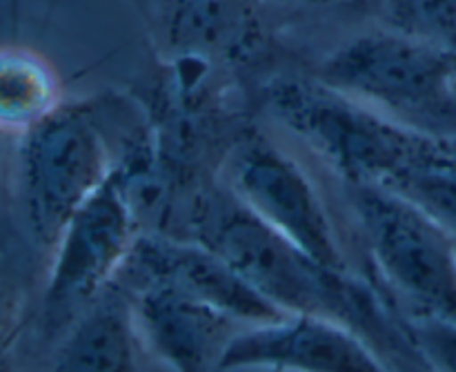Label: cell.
I'll return each instance as SVG.
<instances>
[{
  "instance_id": "1",
  "label": "cell",
  "mask_w": 456,
  "mask_h": 372,
  "mask_svg": "<svg viewBox=\"0 0 456 372\" xmlns=\"http://www.w3.org/2000/svg\"><path fill=\"white\" fill-rule=\"evenodd\" d=\"M196 241L216 250L258 293L288 315L338 321L363 337L390 368H428L399 308L350 268L316 261L249 212L230 190L200 199L191 214Z\"/></svg>"
},
{
  "instance_id": "2",
  "label": "cell",
  "mask_w": 456,
  "mask_h": 372,
  "mask_svg": "<svg viewBox=\"0 0 456 372\" xmlns=\"http://www.w3.org/2000/svg\"><path fill=\"white\" fill-rule=\"evenodd\" d=\"M265 105L347 186L396 190L414 174L456 168V141L401 123L316 76L272 80Z\"/></svg>"
},
{
  "instance_id": "3",
  "label": "cell",
  "mask_w": 456,
  "mask_h": 372,
  "mask_svg": "<svg viewBox=\"0 0 456 372\" xmlns=\"http://www.w3.org/2000/svg\"><path fill=\"white\" fill-rule=\"evenodd\" d=\"M316 79L401 123L456 141V54L381 27L334 49Z\"/></svg>"
},
{
  "instance_id": "4",
  "label": "cell",
  "mask_w": 456,
  "mask_h": 372,
  "mask_svg": "<svg viewBox=\"0 0 456 372\" xmlns=\"http://www.w3.org/2000/svg\"><path fill=\"white\" fill-rule=\"evenodd\" d=\"M374 268L403 317L456 321V236L421 205L377 186H350Z\"/></svg>"
},
{
  "instance_id": "5",
  "label": "cell",
  "mask_w": 456,
  "mask_h": 372,
  "mask_svg": "<svg viewBox=\"0 0 456 372\" xmlns=\"http://www.w3.org/2000/svg\"><path fill=\"white\" fill-rule=\"evenodd\" d=\"M22 221L40 250H53L80 205L114 174L110 145L87 105H58L18 136Z\"/></svg>"
},
{
  "instance_id": "6",
  "label": "cell",
  "mask_w": 456,
  "mask_h": 372,
  "mask_svg": "<svg viewBox=\"0 0 456 372\" xmlns=\"http://www.w3.org/2000/svg\"><path fill=\"white\" fill-rule=\"evenodd\" d=\"M138 236V219L111 174L69 219L52 250L47 285L40 302L38 328L56 342L114 284Z\"/></svg>"
},
{
  "instance_id": "7",
  "label": "cell",
  "mask_w": 456,
  "mask_h": 372,
  "mask_svg": "<svg viewBox=\"0 0 456 372\" xmlns=\"http://www.w3.org/2000/svg\"><path fill=\"white\" fill-rule=\"evenodd\" d=\"M227 190L263 223L332 268H347L330 214L301 165L258 132H248L227 154Z\"/></svg>"
},
{
  "instance_id": "8",
  "label": "cell",
  "mask_w": 456,
  "mask_h": 372,
  "mask_svg": "<svg viewBox=\"0 0 456 372\" xmlns=\"http://www.w3.org/2000/svg\"><path fill=\"white\" fill-rule=\"evenodd\" d=\"M116 284L127 293L167 288L209 303L243 324H267L285 317L227 259L200 241H181L163 232H138Z\"/></svg>"
},
{
  "instance_id": "9",
  "label": "cell",
  "mask_w": 456,
  "mask_h": 372,
  "mask_svg": "<svg viewBox=\"0 0 456 372\" xmlns=\"http://www.w3.org/2000/svg\"><path fill=\"white\" fill-rule=\"evenodd\" d=\"M218 370L381 372L387 366L363 337L338 321L285 315L239 330Z\"/></svg>"
},
{
  "instance_id": "10",
  "label": "cell",
  "mask_w": 456,
  "mask_h": 372,
  "mask_svg": "<svg viewBox=\"0 0 456 372\" xmlns=\"http://www.w3.org/2000/svg\"><path fill=\"white\" fill-rule=\"evenodd\" d=\"M159 49L208 67L249 62L265 49V0H141Z\"/></svg>"
},
{
  "instance_id": "11",
  "label": "cell",
  "mask_w": 456,
  "mask_h": 372,
  "mask_svg": "<svg viewBox=\"0 0 456 372\" xmlns=\"http://www.w3.org/2000/svg\"><path fill=\"white\" fill-rule=\"evenodd\" d=\"M142 343L176 370H218L227 346L243 321L199 299L167 288L129 293Z\"/></svg>"
},
{
  "instance_id": "12",
  "label": "cell",
  "mask_w": 456,
  "mask_h": 372,
  "mask_svg": "<svg viewBox=\"0 0 456 372\" xmlns=\"http://www.w3.org/2000/svg\"><path fill=\"white\" fill-rule=\"evenodd\" d=\"M141 342L132 297L114 281L58 339L52 368L62 372L138 370Z\"/></svg>"
},
{
  "instance_id": "13",
  "label": "cell",
  "mask_w": 456,
  "mask_h": 372,
  "mask_svg": "<svg viewBox=\"0 0 456 372\" xmlns=\"http://www.w3.org/2000/svg\"><path fill=\"white\" fill-rule=\"evenodd\" d=\"M61 105V83L40 54L0 47V134L22 136Z\"/></svg>"
},
{
  "instance_id": "14",
  "label": "cell",
  "mask_w": 456,
  "mask_h": 372,
  "mask_svg": "<svg viewBox=\"0 0 456 372\" xmlns=\"http://www.w3.org/2000/svg\"><path fill=\"white\" fill-rule=\"evenodd\" d=\"M383 27L456 54V0H383Z\"/></svg>"
},
{
  "instance_id": "15",
  "label": "cell",
  "mask_w": 456,
  "mask_h": 372,
  "mask_svg": "<svg viewBox=\"0 0 456 372\" xmlns=\"http://www.w3.org/2000/svg\"><path fill=\"white\" fill-rule=\"evenodd\" d=\"M405 321L428 370L456 372V321L435 317H405Z\"/></svg>"
},
{
  "instance_id": "16",
  "label": "cell",
  "mask_w": 456,
  "mask_h": 372,
  "mask_svg": "<svg viewBox=\"0 0 456 372\" xmlns=\"http://www.w3.org/2000/svg\"><path fill=\"white\" fill-rule=\"evenodd\" d=\"M16 284H13L12 275H9L4 257L0 254V360L9 351V346L13 342V335H16Z\"/></svg>"
},
{
  "instance_id": "17",
  "label": "cell",
  "mask_w": 456,
  "mask_h": 372,
  "mask_svg": "<svg viewBox=\"0 0 456 372\" xmlns=\"http://www.w3.org/2000/svg\"><path fill=\"white\" fill-rule=\"evenodd\" d=\"M383 0H265V4L279 7L312 9V12H370L377 9L381 13Z\"/></svg>"
}]
</instances>
